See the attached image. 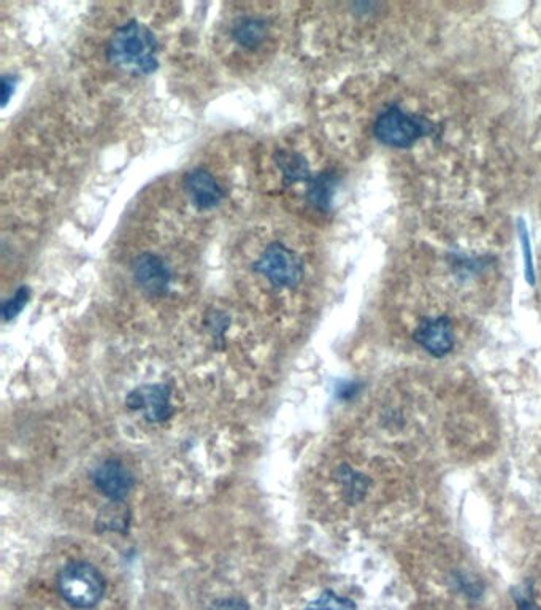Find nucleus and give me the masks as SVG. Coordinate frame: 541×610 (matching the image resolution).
<instances>
[{"mask_svg": "<svg viewBox=\"0 0 541 610\" xmlns=\"http://www.w3.org/2000/svg\"><path fill=\"white\" fill-rule=\"evenodd\" d=\"M26 301L27 290L26 288H23V290H20L15 294V298L10 299V301L4 305V317L7 318V320L15 317L16 313L23 309L24 302Z\"/></svg>", "mask_w": 541, "mask_h": 610, "instance_id": "obj_13", "label": "nucleus"}, {"mask_svg": "<svg viewBox=\"0 0 541 610\" xmlns=\"http://www.w3.org/2000/svg\"><path fill=\"white\" fill-rule=\"evenodd\" d=\"M416 342L434 356H445L453 350L454 333L451 321L446 317L429 318L418 326Z\"/></svg>", "mask_w": 541, "mask_h": 610, "instance_id": "obj_9", "label": "nucleus"}, {"mask_svg": "<svg viewBox=\"0 0 541 610\" xmlns=\"http://www.w3.org/2000/svg\"><path fill=\"white\" fill-rule=\"evenodd\" d=\"M210 610H250L248 604L240 598H224L219 599L216 603H213V606L210 607Z\"/></svg>", "mask_w": 541, "mask_h": 610, "instance_id": "obj_14", "label": "nucleus"}, {"mask_svg": "<svg viewBox=\"0 0 541 610\" xmlns=\"http://www.w3.org/2000/svg\"><path fill=\"white\" fill-rule=\"evenodd\" d=\"M94 483L100 493L118 502L129 495L134 480L131 472L127 471L119 461H105L94 472Z\"/></svg>", "mask_w": 541, "mask_h": 610, "instance_id": "obj_10", "label": "nucleus"}, {"mask_svg": "<svg viewBox=\"0 0 541 610\" xmlns=\"http://www.w3.org/2000/svg\"><path fill=\"white\" fill-rule=\"evenodd\" d=\"M234 178L223 159H204L181 174L173 204L192 223L223 217L234 197Z\"/></svg>", "mask_w": 541, "mask_h": 610, "instance_id": "obj_6", "label": "nucleus"}, {"mask_svg": "<svg viewBox=\"0 0 541 610\" xmlns=\"http://www.w3.org/2000/svg\"><path fill=\"white\" fill-rule=\"evenodd\" d=\"M373 131L381 143L396 148L411 147L419 137L424 136L423 124L397 107L381 113Z\"/></svg>", "mask_w": 541, "mask_h": 610, "instance_id": "obj_8", "label": "nucleus"}, {"mask_svg": "<svg viewBox=\"0 0 541 610\" xmlns=\"http://www.w3.org/2000/svg\"><path fill=\"white\" fill-rule=\"evenodd\" d=\"M58 590L75 609H93L104 598V577L93 564L70 563L58 576Z\"/></svg>", "mask_w": 541, "mask_h": 610, "instance_id": "obj_7", "label": "nucleus"}, {"mask_svg": "<svg viewBox=\"0 0 541 610\" xmlns=\"http://www.w3.org/2000/svg\"><path fill=\"white\" fill-rule=\"evenodd\" d=\"M242 282L270 296H294L307 283L311 253L304 234L291 224H264L251 229L234 253Z\"/></svg>", "mask_w": 541, "mask_h": 610, "instance_id": "obj_2", "label": "nucleus"}, {"mask_svg": "<svg viewBox=\"0 0 541 610\" xmlns=\"http://www.w3.org/2000/svg\"><path fill=\"white\" fill-rule=\"evenodd\" d=\"M127 404L132 409L143 410L151 421L167 420L172 415L169 388L161 385L140 388L129 396Z\"/></svg>", "mask_w": 541, "mask_h": 610, "instance_id": "obj_11", "label": "nucleus"}, {"mask_svg": "<svg viewBox=\"0 0 541 610\" xmlns=\"http://www.w3.org/2000/svg\"><path fill=\"white\" fill-rule=\"evenodd\" d=\"M291 5L237 2L226 5L215 32L219 59L237 72H256L277 58L291 31Z\"/></svg>", "mask_w": 541, "mask_h": 610, "instance_id": "obj_3", "label": "nucleus"}, {"mask_svg": "<svg viewBox=\"0 0 541 610\" xmlns=\"http://www.w3.org/2000/svg\"><path fill=\"white\" fill-rule=\"evenodd\" d=\"M305 610H356V604L351 599L335 595L334 591H324Z\"/></svg>", "mask_w": 541, "mask_h": 610, "instance_id": "obj_12", "label": "nucleus"}, {"mask_svg": "<svg viewBox=\"0 0 541 610\" xmlns=\"http://www.w3.org/2000/svg\"><path fill=\"white\" fill-rule=\"evenodd\" d=\"M181 229L188 228L181 223L177 228L167 218H153L119 245L115 267L124 282L143 298H172L192 282L196 255Z\"/></svg>", "mask_w": 541, "mask_h": 610, "instance_id": "obj_1", "label": "nucleus"}, {"mask_svg": "<svg viewBox=\"0 0 541 610\" xmlns=\"http://www.w3.org/2000/svg\"><path fill=\"white\" fill-rule=\"evenodd\" d=\"M153 5H124L102 20L94 40L100 64L116 78L148 77L161 66L164 32Z\"/></svg>", "mask_w": 541, "mask_h": 610, "instance_id": "obj_4", "label": "nucleus"}, {"mask_svg": "<svg viewBox=\"0 0 541 610\" xmlns=\"http://www.w3.org/2000/svg\"><path fill=\"white\" fill-rule=\"evenodd\" d=\"M259 178L265 191L280 196L297 215L329 210L337 175L316 167L310 148L299 136L284 137L262 153Z\"/></svg>", "mask_w": 541, "mask_h": 610, "instance_id": "obj_5", "label": "nucleus"}]
</instances>
